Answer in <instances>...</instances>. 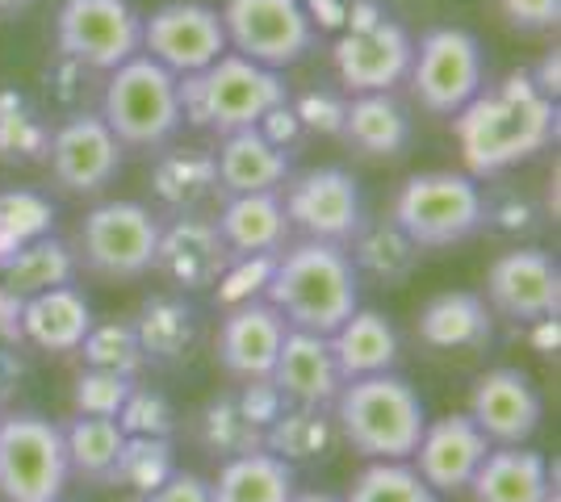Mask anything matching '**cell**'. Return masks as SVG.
<instances>
[{
    "label": "cell",
    "mask_w": 561,
    "mask_h": 502,
    "mask_svg": "<svg viewBox=\"0 0 561 502\" xmlns=\"http://www.w3.org/2000/svg\"><path fill=\"white\" fill-rule=\"evenodd\" d=\"M285 222L302 240L340 243L348 247L352 235L365 226V197L356 176L344 167H310L285 180Z\"/></svg>",
    "instance_id": "4fadbf2b"
},
{
    "label": "cell",
    "mask_w": 561,
    "mask_h": 502,
    "mask_svg": "<svg viewBox=\"0 0 561 502\" xmlns=\"http://www.w3.org/2000/svg\"><path fill=\"white\" fill-rule=\"evenodd\" d=\"M533 343H537L540 352H558V343H561L558 318H537V323H533Z\"/></svg>",
    "instance_id": "9f6ffc18"
},
{
    "label": "cell",
    "mask_w": 561,
    "mask_h": 502,
    "mask_svg": "<svg viewBox=\"0 0 561 502\" xmlns=\"http://www.w3.org/2000/svg\"><path fill=\"white\" fill-rule=\"evenodd\" d=\"M142 55L172 75L206 72L227 55V30L214 4L202 0H168L142 17Z\"/></svg>",
    "instance_id": "5bb4252c"
},
{
    "label": "cell",
    "mask_w": 561,
    "mask_h": 502,
    "mask_svg": "<svg viewBox=\"0 0 561 502\" xmlns=\"http://www.w3.org/2000/svg\"><path fill=\"white\" fill-rule=\"evenodd\" d=\"M30 0H0V13H22Z\"/></svg>",
    "instance_id": "680465c9"
},
{
    "label": "cell",
    "mask_w": 561,
    "mask_h": 502,
    "mask_svg": "<svg viewBox=\"0 0 561 502\" xmlns=\"http://www.w3.org/2000/svg\"><path fill=\"white\" fill-rule=\"evenodd\" d=\"M344 502H445L427 481L411 469V460H369Z\"/></svg>",
    "instance_id": "ab89813d"
},
{
    "label": "cell",
    "mask_w": 561,
    "mask_h": 502,
    "mask_svg": "<svg viewBox=\"0 0 561 502\" xmlns=\"http://www.w3.org/2000/svg\"><path fill=\"white\" fill-rule=\"evenodd\" d=\"M47 75L50 80H68V84H50V93H55V101H59L64 109H76V114H80V101L89 96V68H80L68 55H55V68H47Z\"/></svg>",
    "instance_id": "681fc988"
},
{
    "label": "cell",
    "mask_w": 561,
    "mask_h": 502,
    "mask_svg": "<svg viewBox=\"0 0 561 502\" xmlns=\"http://www.w3.org/2000/svg\"><path fill=\"white\" fill-rule=\"evenodd\" d=\"M0 339L4 343H22V297L18 293H9L4 285V272H0Z\"/></svg>",
    "instance_id": "f5cc1de1"
},
{
    "label": "cell",
    "mask_w": 561,
    "mask_h": 502,
    "mask_svg": "<svg viewBox=\"0 0 561 502\" xmlns=\"http://www.w3.org/2000/svg\"><path fill=\"white\" fill-rule=\"evenodd\" d=\"M101 121L114 130L122 147L172 143V135L185 126L181 118V75L160 68L156 59L135 55L110 72L101 89Z\"/></svg>",
    "instance_id": "5b68a950"
},
{
    "label": "cell",
    "mask_w": 561,
    "mask_h": 502,
    "mask_svg": "<svg viewBox=\"0 0 561 502\" xmlns=\"http://www.w3.org/2000/svg\"><path fill=\"white\" fill-rule=\"evenodd\" d=\"M289 502H344V499H335V494H328V490H298Z\"/></svg>",
    "instance_id": "6f0895ef"
},
{
    "label": "cell",
    "mask_w": 561,
    "mask_h": 502,
    "mask_svg": "<svg viewBox=\"0 0 561 502\" xmlns=\"http://www.w3.org/2000/svg\"><path fill=\"white\" fill-rule=\"evenodd\" d=\"M76 252H71L64 240H47L30 243L22 252H13L9 260H0V272H4V285L9 293H18V297H34V293H47V289H59V285H71L76 281Z\"/></svg>",
    "instance_id": "836d02e7"
},
{
    "label": "cell",
    "mask_w": 561,
    "mask_h": 502,
    "mask_svg": "<svg viewBox=\"0 0 561 502\" xmlns=\"http://www.w3.org/2000/svg\"><path fill=\"white\" fill-rule=\"evenodd\" d=\"M280 252H260V256H231V264L222 268V277L214 281V297L222 311L243 306V302H260L264 289L277 272Z\"/></svg>",
    "instance_id": "b9f144b4"
},
{
    "label": "cell",
    "mask_w": 561,
    "mask_h": 502,
    "mask_svg": "<svg viewBox=\"0 0 561 502\" xmlns=\"http://www.w3.org/2000/svg\"><path fill=\"white\" fill-rule=\"evenodd\" d=\"M537 206L519 192L503 189V192H482V226L494 231V235H507V240H519V235H533L537 231Z\"/></svg>",
    "instance_id": "f6af8a7d"
},
{
    "label": "cell",
    "mask_w": 561,
    "mask_h": 502,
    "mask_svg": "<svg viewBox=\"0 0 561 502\" xmlns=\"http://www.w3.org/2000/svg\"><path fill=\"white\" fill-rule=\"evenodd\" d=\"M411 55H415V38L377 0H352L348 22L331 47V63L344 93H394L411 72Z\"/></svg>",
    "instance_id": "52a82bcc"
},
{
    "label": "cell",
    "mask_w": 561,
    "mask_h": 502,
    "mask_svg": "<svg viewBox=\"0 0 561 502\" xmlns=\"http://www.w3.org/2000/svg\"><path fill=\"white\" fill-rule=\"evenodd\" d=\"M59 502H64V499H59Z\"/></svg>",
    "instance_id": "91938a15"
},
{
    "label": "cell",
    "mask_w": 561,
    "mask_h": 502,
    "mask_svg": "<svg viewBox=\"0 0 561 502\" xmlns=\"http://www.w3.org/2000/svg\"><path fill=\"white\" fill-rule=\"evenodd\" d=\"M218 17L227 30V50L268 72L306 59V50L319 38L302 0H227Z\"/></svg>",
    "instance_id": "7c38bea8"
},
{
    "label": "cell",
    "mask_w": 561,
    "mask_h": 502,
    "mask_svg": "<svg viewBox=\"0 0 561 502\" xmlns=\"http://www.w3.org/2000/svg\"><path fill=\"white\" fill-rule=\"evenodd\" d=\"M499 13L519 34H545L561 22V0H499Z\"/></svg>",
    "instance_id": "c3c4849f"
},
{
    "label": "cell",
    "mask_w": 561,
    "mask_h": 502,
    "mask_svg": "<svg viewBox=\"0 0 561 502\" xmlns=\"http://www.w3.org/2000/svg\"><path fill=\"white\" fill-rule=\"evenodd\" d=\"M214 167H218V192H227V197L277 192L294 176L289 151L268 143L256 126L222 135V147L214 151Z\"/></svg>",
    "instance_id": "7402d4cb"
},
{
    "label": "cell",
    "mask_w": 561,
    "mask_h": 502,
    "mask_svg": "<svg viewBox=\"0 0 561 502\" xmlns=\"http://www.w3.org/2000/svg\"><path fill=\"white\" fill-rule=\"evenodd\" d=\"M280 101H289V84L280 72H268L234 50L214 59L206 72L181 75V118L214 135L252 130Z\"/></svg>",
    "instance_id": "277c9868"
},
{
    "label": "cell",
    "mask_w": 561,
    "mask_h": 502,
    "mask_svg": "<svg viewBox=\"0 0 561 502\" xmlns=\"http://www.w3.org/2000/svg\"><path fill=\"white\" fill-rule=\"evenodd\" d=\"M486 306L515 323L561 314V268L540 247H512L486 268Z\"/></svg>",
    "instance_id": "e0dca14e"
},
{
    "label": "cell",
    "mask_w": 561,
    "mask_h": 502,
    "mask_svg": "<svg viewBox=\"0 0 561 502\" xmlns=\"http://www.w3.org/2000/svg\"><path fill=\"white\" fill-rule=\"evenodd\" d=\"M151 192L172 214H197L210 197H218L214 151L202 147H168L151 164Z\"/></svg>",
    "instance_id": "83f0119b"
},
{
    "label": "cell",
    "mask_w": 561,
    "mask_h": 502,
    "mask_svg": "<svg viewBox=\"0 0 561 502\" xmlns=\"http://www.w3.org/2000/svg\"><path fill=\"white\" fill-rule=\"evenodd\" d=\"M528 75H533V84H537L540 93L549 96V101H558V80H561V59H558V50H549L545 59H540L537 68H528Z\"/></svg>",
    "instance_id": "11a10c76"
},
{
    "label": "cell",
    "mask_w": 561,
    "mask_h": 502,
    "mask_svg": "<svg viewBox=\"0 0 561 502\" xmlns=\"http://www.w3.org/2000/svg\"><path fill=\"white\" fill-rule=\"evenodd\" d=\"M126 435L114 419H93V415H76L71 423H64V448H68V469L76 478L110 486V474L117 465Z\"/></svg>",
    "instance_id": "d590c367"
},
{
    "label": "cell",
    "mask_w": 561,
    "mask_h": 502,
    "mask_svg": "<svg viewBox=\"0 0 561 502\" xmlns=\"http://www.w3.org/2000/svg\"><path fill=\"white\" fill-rule=\"evenodd\" d=\"M130 389H135V377H117V373H105V369H84L71 385V407H76V415L117 419V410H122Z\"/></svg>",
    "instance_id": "ee69618b"
},
{
    "label": "cell",
    "mask_w": 561,
    "mask_h": 502,
    "mask_svg": "<svg viewBox=\"0 0 561 502\" xmlns=\"http://www.w3.org/2000/svg\"><path fill=\"white\" fill-rule=\"evenodd\" d=\"M268 382L277 385L280 398L289 407H319V410H331L335 394L344 389V377H340V364L331 357L328 335L294 331V327L280 339V352L273 360Z\"/></svg>",
    "instance_id": "ffe728a7"
},
{
    "label": "cell",
    "mask_w": 561,
    "mask_h": 502,
    "mask_svg": "<svg viewBox=\"0 0 561 502\" xmlns=\"http://www.w3.org/2000/svg\"><path fill=\"white\" fill-rule=\"evenodd\" d=\"M50 126L22 89H0V164L30 167L47 164Z\"/></svg>",
    "instance_id": "e575fe53"
},
{
    "label": "cell",
    "mask_w": 561,
    "mask_h": 502,
    "mask_svg": "<svg viewBox=\"0 0 561 502\" xmlns=\"http://www.w3.org/2000/svg\"><path fill=\"white\" fill-rule=\"evenodd\" d=\"M340 139L369 160H394L411 143V118L390 93L348 96Z\"/></svg>",
    "instance_id": "f1b7e54d"
},
{
    "label": "cell",
    "mask_w": 561,
    "mask_h": 502,
    "mask_svg": "<svg viewBox=\"0 0 561 502\" xmlns=\"http://www.w3.org/2000/svg\"><path fill=\"white\" fill-rule=\"evenodd\" d=\"M264 302L294 331L331 335L360 306V277L340 243L298 240L280 247Z\"/></svg>",
    "instance_id": "7a4b0ae2"
},
{
    "label": "cell",
    "mask_w": 561,
    "mask_h": 502,
    "mask_svg": "<svg viewBox=\"0 0 561 502\" xmlns=\"http://www.w3.org/2000/svg\"><path fill=\"white\" fill-rule=\"evenodd\" d=\"M89 369H105V373H117V377H139L142 369V352L139 339H135V327L130 318H105V323H93L84 343L76 348Z\"/></svg>",
    "instance_id": "60d3db41"
},
{
    "label": "cell",
    "mask_w": 561,
    "mask_h": 502,
    "mask_svg": "<svg viewBox=\"0 0 561 502\" xmlns=\"http://www.w3.org/2000/svg\"><path fill=\"white\" fill-rule=\"evenodd\" d=\"M68 448L64 428L34 410L0 419V499L59 502L68 490Z\"/></svg>",
    "instance_id": "ba28073f"
},
{
    "label": "cell",
    "mask_w": 561,
    "mask_h": 502,
    "mask_svg": "<svg viewBox=\"0 0 561 502\" xmlns=\"http://www.w3.org/2000/svg\"><path fill=\"white\" fill-rule=\"evenodd\" d=\"M218 235L231 256H260V252H280L289 240V222L280 192H248V197H227L218 214Z\"/></svg>",
    "instance_id": "f546056e"
},
{
    "label": "cell",
    "mask_w": 561,
    "mask_h": 502,
    "mask_svg": "<svg viewBox=\"0 0 561 502\" xmlns=\"http://www.w3.org/2000/svg\"><path fill=\"white\" fill-rule=\"evenodd\" d=\"M22 377H25V360L18 357V348H13V343H4V339H0V407L18 394Z\"/></svg>",
    "instance_id": "db71d44e"
},
{
    "label": "cell",
    "mask_w": 561,
    "mask_h": 502,
    "mask_svg": "<svg viewBox=\"0 0 561 502\" xmlns=\"http://www.w3.org/2000/svg\"><path fill=\"white\" fill-rule=\"evenodd\" d=\"M453 135L466 160V176L491 180L558 139V101L540 93L524 68L473 96L453 118Z\"/></svg>",
    "instance_id": "6da1fadb"
},
{
    "label": "cell",
    "mask_w": 561,
    "mask_h": 502,
    "mask_svg": "<svg viewBox=\"0 0 561 502\" xmlns=\"http://www.w3.org/2000/svg\"><path fill=\"white\" fill-rule=\"evenodd\" d=\"M55 206L34 189H4L0 192V260L22 252L30 243L55 235Z\"/></svg>",
    "instance_id": "f35d334b"
},
{
    "label": "cell",
    "mask_w": 561,
    "mask_h": 502,
    "mask_svg": "<svg viewBox=\"0 0 561 502\" xmlns=\"http://www.w3.org/2000/svg\"><path fill=\"white\" fill-rule=\"evenodd\" d=\"M390 222L415 247H453L482 231V185L466 172H415L394 192Z\"/></svg>",
    "instance_id": "8992f818"
},
{
    "label": "cell",
    "mask_w": 561,
    "mask_h": 502,
    "mask_svg": "<svg viewBox=\"0 0 561 502\" xmlns=\"http://www.w3.org/2000/svg\"><path fill=\"white\" fill-rule=\"evenodd\" d=\"M491 453V440L478 431L469 415H445L423 423V435L411 453V469L420 474L440 499L469 490V481L478 474V465Z\"/></svg>",
    "instance_id": "ac0fdd59"
},
{
    "label": "cell",
    "mask_w": 561,
    "mask_h": 502,
    "mask_svg": "<svg viewBox=\"0 0 561 502\" xmlns=\"http://www.w3.org/2000/svg\"><path fill=\"white\" fill-rule=\"evenodd\" d=\"M231 394H234V407L243 410V415H248V419H252V423H256L260 431L268 428V423L277 419L280 410L289 407V402L280 398V389L273 382H268V377H252V382H239L231 389Z\"/></svg>",
    "instance_id": "7dc6e473"
},
{
    "label": "cell",
    "mask_w": 561,
    "mask_h": 502,
    "mask_svg": "<svg viewBox=\"0 0 561 502\" xmlns=\"http://www.w3.org/2000/svg\"><path fill=\"white\" fill-rule=\"evenodd\" d=\"M139 502H214V499H210V481L188 474V469H176L164 486H156V490Z\"/></svg>",
    "instance_id": "816d5d0a"
},
{
    "label": "cell",
    "mask_w": 561,
    "mask_h": 502,
    "mask_svg": "<svg viewBox=\"0 0 561 502\" xmlns=\"http://www.w3.org/2000/svg\"><path fill=\"white\" fill-rule=\"evenodd\" d=\"M55 47L89 72H114L142 55V13L130 0H64L55 13Z\"/></svg>",
    "instance_id": "8fae6325"
},
{
    "label": "cell",
    "mask_w": 561,
    "mask_h": 502,
    "mask_svg": "<svg viewBox=\"0 0 561 502\" xmlns=\"http://www.w3.org/2000/svg\"><path fill=\"white\" fill-rule=\"evenodd\" d=\"M160 218L139 201H101L80 222V256L89 272L110 281H139L156 272Z\"/></svg>",
    "instance_id": "30bf717a"
},
{
    "label": "cell",
    "mask_w": 561,
    "mask_h": 502,
    "mask_svg": "<svg viewBox=\"0 0 561 502\" xmlns=\"http://www.w3.org/2000/svg\"><path fill=\"white\" fill-rule=\"evenodd\" d=\"M331 419L352 453L365 460H411L427 423L420 394L398 373L344 382L331 402Z\"/></svg>",
    "instance_id": "3957f363"
},
{
    "label": "cell",
    "mask_w": 561,
    "mask_h": 502,
    "mask_svg": "<svg viewBox=\"0 0 561 502\" xmlns=\"http://www.w3.org/2000/svg\"><path fill=\"white\" fill-rule=\"evenodd\" d=\"M335 440H340V431H335L331 410L285 407L264 428V453H273L285 465H310V460H328Z\"/></svg>",
    "instance_id": "1f68e13d"
},
{
    "label": "cell",
    "mask_w": 561,
    "mask_h": 502,
    "mask_svg": "<svg viewBox=\"0 0 561 502\" xmlns=\"http://www.w3.org/2000/svg\"><path fill=\"white\" fill-rule=\"evenodd\" d=\"M289 109H294V118L302 121L306 135H335L340 139L348 96L331 93V89H310L302 96H289Z\"/></svg>",
    "instance_id": "bcb514c9"
},
{
    "label": "cell",
    "mask_w": 561,
    "mask_h": 502,
    "mask_svg": "<svg viewBox=\"0 0 561 502\" xmlns=\"http://www.w3.org/2000/svg\"><path fill=\"white\" fill-rule=\"evenodd\" d=\"M415 331L427 348L478 352L494 339V311L486 306V297H478L469 289H448V293H436L423 302Z\"/></svg>",
    "instance_id": "cb8c5ba5"
},
{
    "label": "cell",
    "mask_w": 561,
    "mask_h": 502,
    "mask_svg": "<svg viewBox=\"0 0 561 502\" xmlns=\"http://www.w3.org/2000/svg\"><path fill=\"white\" fill-rule=\"evenodd\" d=\"M227 264H231V252H227V243L210 218L172 214V222H160L156 272L168 277L176 289H185V293L214 289Z\"/></svg>",
    "instance_id": "d6986e66"
},
{
    "label": "cell",
    "mask_w": 561,
    "mask_h": 502,
    "mask_svg": "<svg viewBox=\"0 0 561 502\" xmlns=\"http://www.w3.org/2000/svg\"><path fill=\"white\" fill-rule=\"evenodd\" d=\"M344 252H348L356 277L365 272L381 285H402L420 268V247L407 240L394 222H365Z\"/></svg>",
    "instance_id": "d6a6232c"
},
{
    "label": "cell",
    "mask_w": 561,
    "mask_h": 502,
    "mask_svg": "<svg viewBox=\"0 0 561 502\" xmlns=\"http://www.w3.org/2000/svg\"><path fill=\"white\" fill-rule=\"evenodd\" d=\"M197 440L202 448L218 460H231V456H248L264 448V431L234 407V394H214L210 402L197 415Z\"/></svg>",
    "instance_id": "8d00e7d4"
},
{
    "label": "cell",
    "mask_w": 561,
    "mask_h": 502,
    "mask_svg": "<svg viewBox=\"0 0 561 502\" xmlns=\"http://www.w3.org/2000/svg\"><path fill=\"white\" fill-rule=\"evenodd\" d=\"M176 474V448L172 440H156V435H126L117 465L110 474V486H122L130 494L147 499L156 486H164Z\"/></svg>",
    "instance_id": "74e56055"
},
{
    "label": "cell",
    "mask_w": 561,
    "mask_h": 502,
    "mask_svg": "<svg viewBox=\"0 0 561 502\" xmlns=\"http://www.w3.org/2000/svg\"><path fill=\"white\" fill-rule=\"evenodd\" d=\"M331 357L340 364V377L356 382V377H377V373H394L398 364V331L386 314L356 311L328 335Z\"/></svg>",
    "instance_id": "484cf974"
},
{
    "label": "cell",
    "mask_w": 561,
    "mask_h": 502,
    "mask_svg": "<svg viewBox=\"0 0 561 502\" xmlns=\"http://www.w3.org/2000/svg\"><path fill=\"white\" fill-rule=\"evenodd\" d=\"M93 323V306L76 285L47 289L22 302V343H34L43 352H76Z\"/></svg>",
    "instance_id": "d4e9b609"
},
{
    "label": "cell",
    "mask_w": 561,
    "mask_h": 502,
    "mask_svg": "<svg viewBox=\"0 0 561 502\" xmlns=\"http://www.w3.org/2000/svg\"><path fill=\"white\" fill-rule=\"evenodd\" d=\"M260 135L268 139L273 147H280V151H294V147L306 139V130H302V121L294 118V109H289V101H280L277 109H268L264 118H260L256 126Z\"/></svg>",
    "instance_id": "f907efd6"
},
{
    "label": "cell",
    "mask_w": 561,
    "mask_h": 502,
    "mask_svg": "<svg viewBox=\"0 0 561 502\" xmlns=\"http://www.w3.org/2000/svg\"><path fill=\"white\" fill-rule=\"evenodd\" d=\"M466 415L491 440V448H512V444H528L540 431L545 402H540V389L524 369L499 364L473 382Z\"/></svg>",
    "instance_id": "2e32d148"
},
{
    "label": "cell",
    "mask_w": 561,
    "mask_h": 502,
    "mask_svg": "<svg viewBox=\"0 0 561 502\" xmlns=\"http://www.w3.org/2000/svg\"><path fill=\"white\" fill-rule=\"evenodd\" d=\"M294 494H298L294 465H285L264 448L222 460L218 478L210 481L214 502H289Z\"/></svg>",
    "instance_id": "4dcf8cb0"
},
{
    "label": "cell",
    "mask_w": 561,
    "mask_h": 502,
    "mask_svg": "<svg viewBox=\"0 0 561 502\" xmlns=\"http://www.w3.org/2000/svg\"><path fill=\"white\" fill-rule=\"evenodd\" d=\"M473 502H549L558 494V478L549 460L528 444L491 448L469 481Z\"/></svg>",
    "instance_id": "603a6c76"
},
{
    "label": "cell",
    "mask_w": 561,
    "mask_h": 502,
    "mask_svg": "<svg viewBox=\"0 0 561 502\" xmlns=\"http://www.w3.org/2000/svg\"><path fill=\"white\" fill-rule=\"evenodd\" d=\"M285 331H289L285 318H280L264 297H260V302H243V306H231L227 318H222L214 357H218V364L231 373L234 382L268 377Z\"/></svg>",
    "instance_id": "44dd1931"
},
{
    "label": "cell",
    "mask_w": 561,
    "mask_h": 502,
    "mask_svg": "<svg viewBox=\"0 0 561 502\" xmlns=\"http://www.w3.org/2000/svg\"><path fill=\"white\" fill-rule=\"evenodd\" d=\"M135 339H139L142 364H181L197 343V311L176 293H156L139 306V314L130 318Z\"/></svg>",
    "instance_id": "4316f807"
},
{
    "label": "cell",
    "mask_w": 561,
    "mask_h": 502,
    "mask_svg": "<svg viewBox=\"0 0 561 502\" xmlns=\"http://www.w3.org/2000/svg\"><path fill=\"white\" fill-rule=\"evenodd\" d=\"M122 435H156V440H172V431H176V410L168 402L160 389H151V385H139L126 394V402L117 410L114 419Z\"/></svg>",
    "instance_id": "7bdbcfd3"
},
{
    "label": "cell",
    "mask_w": 561,
    "mask_h": 502,
    "mask_svg": "<svg viewBox=\"0 0 561 502\" xmlns=\"http://www.w3.org/2000/svg\"><path fill=\"white\" fill-rule=\"evenodd\" d=\"M47 164L55 185L76 197H93L105 185H114L122 172V143L114 130L101 121V114H71L64 126L50 130V151Z\"/></svg>",
    "instance_id": "9a60e30c"
},
{
    "label": "cell",
    "mask_w": 561,
    "mask_h": 502,
    "mask_svg": "<svg viewBox=\"0 0 561 502\" xmlns=\"http://www.w3.org/2000/svg\"><path fill=\"white\" fill-rule=\"evenodd\" d=\"M411 96L436 118H457L473 96L486 89L482 43L461 25L427 30L411 55Z\"/></svg>",
    "instance_id": "9c48e42d"
}]
</instances>
